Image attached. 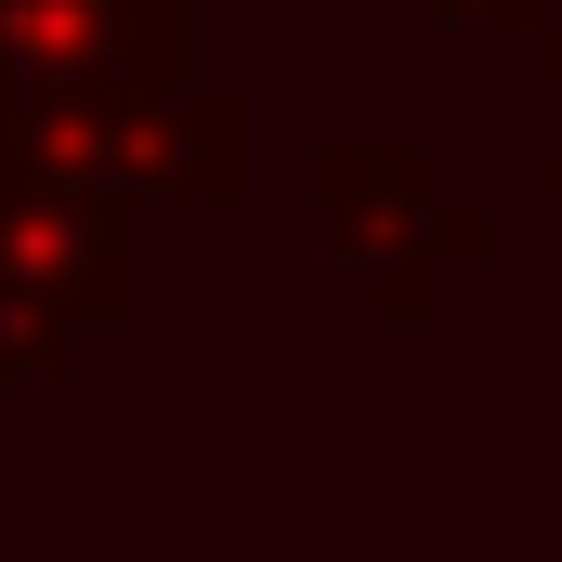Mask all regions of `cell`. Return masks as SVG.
Returning a JSON list of instances; mask_svg holds the SVG:
<instances>
[{
  "label": "cell",
  "instance_id": "2",
  "mask_svg": "<svg viewBox=\"0 0 562 562\" xmlns=\"http://www.w3.org/2000/svg\"><path fill=\"white\" fill-rule=\"evenodd\" d=\"M183 66H196V0H0V119L79 92H157Z\"/></svg>",
  "mask_w": 562,
  "mask_h": 562
},
{
  "label": "cell",
  "instance_id": "6",
  "mask_svg": "<svg viewBox=\"0 0 562 562\" xmlns=\"http://www.w3.org/2000/svg\"><path fill=\"white\" fill-rule=\"evenodd\" d=\"M13 170H26V157H13V119H0V196H13Z\"/></svg>",
  "mask_w": 562,
  "mask_h": 562
},
{
  "label": "cell",
  "instance_id": "4",
  "mask_svg": "<svg viewBox=\"0 0 562 562\" xmlns=\"http://www.w3.org/2000/svg\"><path fill=\"white\" fill-rule=\"evenodd\" d=\"M314 210H327L340 276H367L393 314H419L431 262H471V249H484V223H458V210L431 196L419 157H314Z\"/></svg>",
  "mask_w": 562,
  "mask_h": 562
},
{
  "label": "cell",
  "instance_id": "1",
  "mask_svg": "<svg viewBox=\"0 0 562 562\" xmlns=\"http://www.w3.org/2000/svg\"><path fill=\"white\" fill-rule=\"evenodd\" d=\"M13 157L40 183H79L105 210H236L249 196V105L210 92L196 66L157 92H79V105H26Z\"/></svg>",
  "mask_w": 562,
  "mask_h": 562
},
{
  "label": "cell",
  "instance_id": "3",
  "mask_svg": "<svg viewBox=\"0 0 562 562\" xmlns=\"http://www.w3.org/2000/svg\"><path fill=\"white\" fill-rule=\"evenodd\" d=\"M132 236H144L132 210L13 170V196H0V288L40 301V314H66L79 340H92V327H132V314H144V249H132Z\"/></svg>",
  "mask_w": 562,
  "mask_h": 562
},
{
  "label": "cell",
  "instance_id": "5",
  "mask_svg": "<svg viewBox=\"0 0 562 562\" xmlns=\"http://www.w3.org/2000/svg\"><path fill=\"white\" fill-rule=\"evenodd\" d=\"M66 367H79V327L0 288V393H40V380H66Z\"/></svg>",
  "mask_w": 562,
  "mask_h": 562
}]
</instances>
